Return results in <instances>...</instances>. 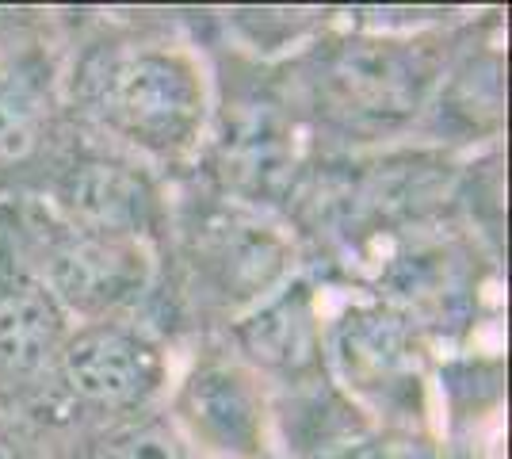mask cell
<instances>
[{
  "label": "cell",
  "instance_id": "cell-10",
  "mask_svg": "<svg viewBox=\"0 0 512 459\" xmlns=\"http://www.w3.org/2000/svg\"><path fill=\"white\" fill-rule=\"evenodd\" d=\"M0 459H16V452H12V444H8L4 433H0Z\"/></svg>",
  "mask_w": 512,
  "mask_h": 459
},
{
  "label": "cell",
  "instance_id": "cell-5",
  "mask_svg": "<svg viewBox=\"0 0 512 459\" xmlns=\"http://www.w3.org/2000/svg\"><path fill=\"white\" fill-rule=\"evenodd\" d=\"M69 326L65 306L39 276H12L0 284V368L12 375H39L58 364Z\"/></svg>",
  "mask_w": 512,
  "mask_h": 459
},
{
  "label": "cell",
  "instance_id": "cell-6",
  "mask_svg": "<svg viewBox=\"0 0 512 459\" xmlns=\"http://www.w3.org/2000/svg\"><path fill=\"white\" fill-rule=\"evenodd\" d=\"M241 345H245L253 364H264L272 372H310L321 356L318 310H314L310 291L291 287L268 306H260L241 326Z\"/></svg>",
  "mask_w": 512,
  "mask_h": 459
},
{
  "label": "cell",
  "instance_id": "cell-4",
  "mask_svg": "<svg viewBox=\"0 0 512 459\" xmlns=\"http://www.w3.org/2000/svg\"><path fill=\"white\" fill-rule=\"evenodd\" d=\"M65 222L88 238L134 241L153 211V196L142 176L127 173L111 161H88L62 188Z\"/></svg>",
  "mask_w": 512,
  "mask_h": 459
},
{
  "label": "cell",
  "instance_id": "cell-2",
  "mask_svg": "<svg viewBox=\"0 0 512 459\" xmlns=\"http://www.w3.org/2000/svg\"><path fill=\"white\" fill-rule=\"evenodd\" d=\"M58 372L81 402L127 410L165 387V352L119 322H88L65 337Z\"/></svg>",
  "mask_w": 512,
  "mask_h": 459
},
{
  "label": "cell",
  "instance_id": "cell-7",
  "mask_svg": "<svg viewBox=\"0 0 512 459\" xmlns=\"http://www.w3.org/2000/svg\"><path fill=\"white\" fill-rule=\"evenodd\" d=\"M85 459H188V444L172 421H134L119 425L96 444H88Z\"/></svg>",
  "mask_w": 512,
  "mask_h": 459
},
{
  "label": "cell",
  "instance_id": "cell-3",
  "mask_svg": "<svg viewBox=\"0 0 512 459\" xmlns=\"http://www.w3.org/2000/svg\"><path fill=\"white\" fill-rule=\"evenodd\" d=\"M176 421L184 429L180 437L195 440L214 456H256L268 433L260 379L245 364H234L226 356H207L176 391Z\"/></svg>",
  "mask_w": 512,
  "mask_h": 459
},
{
  "label": "cell",
  "instance_id": "cell-9",
  "mask_svg": "<svg viewBox=\"0 0 512 459\" xmlns=\"http://www.w3.org/2000/svg\"><path fill=\"white\" fill-rule=\"evenodd\" d=\"M348 459H436L428 444H417L409 437H386V440H371V444H360Z\"/></svg>",
  "mask_w": 512,
  "mask_h": 459
},
{
  "label": "cell",
  "instance_id": "cell-8",
  "mask_svg": "<svg viewBox=\"0 0 512 459\" xmlns=\"http://www.w3.org/2000/svg\"><path fill=\"white\" fill-rule=\"evenodd\" d=\"M43 134V100L31 85L0 81V165L23 161Z\"/></svg>",
  "mask_w": 512,
  "mask_h": 459
},
{
  "label": "cell",
  "instance_id": "cell-1",
  "mask_svg": "<svg viewBox=\"0 0 512 459\" xmlns=\"http://www.w3.org/2000/svg\"><path fill=\"white\" fill-rule=\"evenodd\" d=\"M96 108L115 134L150 153L188 150L207 119V77L184 46H146L111 62Z\"/></svg>",
  "mask_w": 512,
  "mask_h": 459
}]
</instances>
